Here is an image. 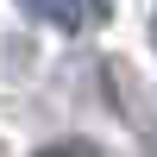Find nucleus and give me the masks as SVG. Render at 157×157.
<instances>
[{"label": "nucleus", "instance_id": "nucleus-1", "mask_svg": "<svg viewBox=\"0 0 157 157\" xmlns=\"http://www.w3.org/2000/svg\"><path fill=\"white\" fill-rule=\"evenodd\" d=\"M32 19H44V25H57V32H82V25H94V19H107V0H19Z\"/></svg>", "mask_w": 157, "mask_h": 157}, {"label": "nucleus", "instance_id": "nucleus-2", "mask_svg": "<svg viewBox=\"0 0 157 157\" xmlns=\"http://www.w3.org/2000/svg\"><path fill=\"white\" fill-rule=\"evenodd\" d=\"M38 157H94V151H88V145H44Z\"/></svg>", "mask_w": 157, "mask_h": 157}]
</instances>
